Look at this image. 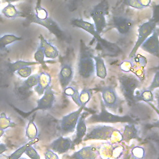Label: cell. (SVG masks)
I'll return each mask as SVG.
<instances>
[{
  "label": "cell",
  "instance_id": "6da1fadb",
  "mask_svg": "<svg viewBox=\"0 0 159 159\" xmlns=\"http://www.w3.org/2000/svg\"><path fill=\"white\" fill-rule=\"evenodd\" d=\"M71 24L74 27L84 30L93 35L100 47L107 53L113 55H117L121 53V49L116 43L109 42L101 37L100 34L97 32L93 24L80 19H73L71 20Z\"/></svg>",
  "mask_w": 159,
  "mask_h": 159
},
{
  "label": "cell",
  "instance_id": "7a4b0ae2",
  "mask_svg": "<svg viewBox=\"0 0 159 159\" xmlns=\"http://www.w3.org/2000/svg\"><path fill=\"white\" fill-rule=\"evenodd\" d=\"M93 54L82 39L80 40V53L78 63V71L80 76L84 79L93 76L95 71V62Z\"/></svg>",
  "mask_w": 159,
  "mask_h": 159
},
{
  "label": "cell",
  "instance_id": "3957f363",
  "mask_svg": "<svg viewBox=\"0 0 159 159\" xmlns=\"http://www.w3.org/2000/svg\"><path fill=\"white\" fill-rule=\"evenodd\" d=\"M119 88L122 94L129 104H135V91L140 86L139 79L134 75L122 73L118 76Z\"/></svg>",
  "mask_w": 159,
  "mask_h": 159
},
{
  "label": "cell",
  "instance_id": "277c9868",
  "mask_svg": "<svg viewBox=\"0 0 159 159\" xmlns=\"http://www.w3.org/2000/svg\"><path fill=\"white\" fill-rule=\"evenodd\" d=\"M23 13L24 17L30 23H35L44 27L60 40L63 41L66 40V37L64 32L60 27L58 24L51 18L47 17L45 19H39L36 17L35 11H34L29 9H25Z\"/></svg>",
  "mask_w": 159,
  "mask_h": 159
},
{
  "label": "cell",
  "instance_id": "5b68a950",
  "mask_svg": "<svg viewBox=\"0 0 159 159\" xmlns=\"http://www.w3.org/2000/svg\"><path fill=\"white\" fill-rule=\"evenodd\" d=\"M88 123H135L136 120L129 115L119 116L113 114L106 109L104 102L101 101V112L98 114H94L91 116L88 120Z\"/></svg>",
  "mask_w": 159,
  "mask_h": 159
},
{
  "label": "cell",
  "instance_id": "8992f818",
  "mask_svg": "<svg viewBox=\"0 0 159 159\" xmlns=\"http://www.w3.org/2000/svg\"><path fill=\"white\" fill-rule=\"evenodd\" d=\"M157 22H158L157 20L152 17L150 19L139 26L137 30V39L129 55V58H134L135 56L138 49L140 48L142 43L147 39L148 37L152 35L153 31L156 29Z\"/></svg>",
  "mask_w": 159,
  "mask_h": 159
},
{
  "label": "cell",
  "instance_id": "52a82bcc",
  "mask_svg": "<svg viewBox=\"0 0 159 159\" xmlns=\"http://www.w3.org/2000/svg\"><path fill=\"white\" fill-rule=\"evenodd\" d=\"M109 4L107 0H102L95 5L90 11V16L93 20L97 32L101 34L107 26L106 16L108 14Z\"/></svg>",
  "mask_w": 159,
  "mask_h": 159
},
{
  "label": "cell",
  "instance_id": "ba28073f",
  "mask_svg": "<svg viewBox=\"0 0 159 159\" xmlns=\"http://www.w3.org/2000/svg\"><path fill=\"white\" fill-rule=\"evenodd\" d=\"M117 129L106 125H96L88 127L83 141L89 140H106L108 142L112 139L114 132Z\"/></svg>",
  "mask_w": 159,
  "mask_h": 159
},
{
  "label": "cell",
  "instance_id": "9c48e42d",
  "mask_svg": "<svg viewBox=\"0 0 159 159\" xmlns=\"http://www.w3.org/2000/svg\"><path fill=\"white\" fill-rule=\"evenodd\" d=\"M102 101L106 109L112 112H116L119 107L121 101L118 96L116 89L112 86H106L100 89Z\"/></svg>",
  "mask_w": 159,
  "mask_h": 159
},
{
  "label": "cell",
  "instance_id": "30bf717a",
  "mask_svg": "<svg viewBox=\"0 0 159 159\" xmlns=\"http://www.w3.org/2000/svg\"><path fill=\"white\" fill-rule=\"evenodd\" d=\"M85 106H81L75 111L64 116L60 120V128L63 134L73 132L76 127L81 114Z\"/></svg>",
  "mask_w": 159,
  "mask_h": 159
},
{
  "label": "cell",
  "instance_id": "8fae6325",
  "mask_svg": "<svg viewBox=\"0 0 159 159\" xmlns=\"http://www.w3.org/2000/svg\"><path fill=\"white\" fill-rule=\"evenodd\" d=\"M112 24L118 33L122 35L129 34L134 26V21L128 17L122 15L113 16Z\"/></svg>",
  "mask_w": 159,
  "mask_h": 159
},
{
  "label": "cell",
  "instance_id": "7c38bea8",
  "mask_svg": "<svg viewBox=\"0 0 159 159\" xmlns=\"http://www.w3.org/2000/svg\"><path fill=\"white\" fill-rule=\"evenodd\" d=\"M55 92L53 91L51 86H50L44 92L43 96L37 101V106L31 111L26 113L30 115L34 112L38 110H47L52 107L55 101Z\"/></svg>",
  "mask_w": 159,
  "mask_h": 159
},
{
  "label": "cell",
  "instance_id": "4fadbf2b",
  "mask_svg": "<svg viewBox=\"0 0 159 159\" xmlns=\"http://www.w3.org/2000/svg\"><path fill=\"white\" fill-rule=\"evenodd\" d=\"M140 48L152 55L159 57V34L157 29L142 43Z\"/></svg>",
  "mask_w": 159,
  "mask_h": 159
},
{
  "label": "cell",
  "instance_id": "5bb4252c",
  "mask_svg": "<svg viewBox=\"0 0 159 159\" xmlns=\"http://www.w3.org/2000/svg\"><path fill=\"white\" fill-rule=\"evenodd\" d=\"M74 147L73 141L69 137H59L49 145L50 150L58 154H63Z\"/></svg>",
  "mask_w": 159,
  "mask_h": 159
},
{
  "label": "cell",
  "instance_id": "9a60e30c",
  "mask_svg": "<svg viewBox=\"0 0 159 159\" xmlns=\"http://www.w3.org/2000/svg\"><path fill=\"white\" fill-rule=\"evenodd\" d=\"M99 156L98 147L89 145L81 148L70 156L71 159H96Z\"/></svg>",
  "mask_w": 159,
  "mask_h": 159
},
{
  "label": "cell",
  "instance_id": "2e32d148",
  "mask_svg": "<svg viewBox=\"0 0 159 159\" xmlns=\"http://www.w3.org/2000/svg\"><path fill=\"white\" fill-rule=\"evenodd\" d=\"M73 78V69L72 66L68 63L63 64L58 74L60 84L63 89L69 86Z\"/></svg>",
  "mask_w": 159,
  "mask_h": 159
},
{
  "label": "cell",
  "instance_id": "e0dca14e",
  "mask_svg": "<svg viewBox=\"0 0 159 159\" xmlns=\"http://www.w3.org/2000/svg\"><path fill=\"white\" fill-rule=\"evenodd\" d=\"M86 113H83L81 114L79 120L78 121L76 127V135L75 139L73 140L74 146L80 144L83 140L86 135L87 132V127L86 122Z\"/></svg>",
  "mask_w": 159,
  "mask_h": 159
},
{
  "label": "cell",
  "instance_id": "ac0fdd59",
  "mask_svg": "<svg viewBox=\"0 0 159 159\" xmlns=\"http://www.w3.org/2000/svg\"><path fill=\"white\" fill-rule=\"evenodd\" d=\"M51 76L46 72H42L39 75L37 84L34 87V91L39 95L43 94L45 91L50 86Z\"/></svg>",
  "mask_w": 159,
  "mask_h": 159
},
{
  "label": "cell",
  "instance_id": "d6986e66",
  "mask_svg": "<svg viewBox=\"0 0 159 159\" xmlns=\"http://www.w3.org/2000/svg\"><path fill=\"white\" fill-rule=\"evenodd\" d=\"M40 39V46L43 48L45 57L47 58H51L55 59L58 55V51L57 48L49 43L44 37L43 36L40 34L39 36Z\"/></svg>",
  "mask_w": 159,
  "mask_h": 159
},
{
  "label": "cell",
  "instance_id": "ffe728a7",
  "mask_svg": "<svg viewBox=\"0 0 159 159\" xmlns=\"http://www.w3.org/2000/svg\"><path fill=\"white\" fill-rule=\"evenodd\" d=\"M132 139L140 140L135 123H128L125 125L122 133V142H129Z\"/></svg>",
  "mask_w": 159,
  "mask_h": 159
},
{
  "label": "cell",
  "instance_id": "44dd1931",
  "mask_svg": "<svg viewBox=\"0 0 159 159\" xmlns=\"http://www.w3.org/2000/svg\"><path fill=\"white\" fill-rule=\"evenodd\" d=\"M95 62V71L96 76L101 79H105L107 76V70L103 58L99 55H93Z\"/></svg>",
  "mask_w": 159,
  "mask_h": 159
},
{
  "label": "cell",
  "instance_id": "7402d4cb",
  "mask_svg": "<svg viewBox=\"0 0 159 159\" xmlns=\"http://www.w3.org/2000/svg\"><path fill=\"white\" fill-rule=\"evenodd\" d=\"M1 12L3 16L7 18H16L19 17H24V13L19 11L12 3H8V4L2 9Z\"/></svg>",
  "mask_w": 159,
  "mask_h": 159
},
{
  "label": "cell",
  "instance_id": "603a6c76",
  "mask_svg": "<svg viewBox=\"0 0 159 159\" xmlns=\"http://www.w3.org/2000/svg\"><path fill=\"white\" fill-rule=\"evenodd\" d=\"M39 141V139L36 138L32 140H30L27 143H26L25 144H24V145H22V147H19L18 149L16 150L13 153H12L10 155H9L7 158V159H20L22 157V155L25 153V151L27 150V149L33 145L34 144H35L36 142H37Z\"/></svg>",
  "mask_w": 159,
  "mask_h": 159
},
{
  "label": "cell",
  "instance_id": "cb8c5ba5",
  "mask_svg": "<svg viewBox=\"0 0 159 159\" xmlns=\"http://www.w3.org/2000/svg\"><path fill=\"white\" fill-rule=\"evenodd\" d=\"M34 116L35 115L32 116V117L29 120V122L25 130V136L29 141L37 138L38 130L34 122Z\"/></svg>",
  "mask_w": 159,
  "mask_h": 159
},
{
  "label": "cell",
  "instance_id": "d4e9b609",
  "mask_svg": "<svg viewBox=\"0 0 159 159\" xmlns=\"http://www.w3.org/2000/svg\"><path fill=\"white\" fill-rule=\"evenodd\" d=\"M39 63L37 61H24V60H17L15 62L12 63H9L7 64V66L9 68V70L11 73H14L20 70V68L28 66H32V65H39Z\"/></svg>",
  "mask_w": 159,
  "mask_h": 159
},
{
  "label": "cell",
  "instance_id": "484cf974",
  "mask_svg": "<svg viewBox=\"0 0 159 159\" xmlns=\"http://www.w3.org/2000/svg\"><path fill=\"white\" fill-rule=\"evenodd\" d=\"M23 39L21 37H17L13 34H6L0 37V50L6 49V46L17 41H20Z\"/></svg>",
  "mask_w": 159,
  "mask_h": 159
},
{
  "label": "cell",
  "instance_id": "4316f807",
  "mask_svg": "<svg viewBox=\"0 0 159 159\" xmlns=\"http://www.w3.org/2000/svg\"><path fill=\"white\" fill-rule=\"evenodd\" d=\"M63 93L66 96L71 98L73 102L79 106V107L81 106L80 102V93L76 88L68 86L63 89Z\"/></svg>",
  "mask_w": 159,
  "mask_h": 159
},
{
  "label": "cell",
  "instance_id": "83f0119b",
  "mask_svg": "<svg viewBox=\"0 0 159 159\" xmlns=\"http://www.w3.org/2000/svg\"><path fill=\"white\" fill-rule=\"evenodd\" d=\"M154 96L152 91L147 89L142 91L137 94L135 95V102L144 101L147 102H152L153 101Z\"/></svg>",
  "mask_w": 159,
  "mask_h": 159
},
{
  "label": "cell",
  "instance_id": "f1b7e54d",
  "mask_svg": "<svg viewBox=\"0 0 159 159\" xmlns=\"http://www.w3.org/2000/svg\"><path fill=\"white\" fill-rule=\"evenodd\" d=\"M39 81V75L35 74L29 76L25 80L23 81L22 88L25 89H29L33 87H35Z\"/></svg>",
  "mask_w": 159,
  "mask_h": 159
},
{
  "label": "cell",
  "instance_id": "f546056e",
  "mask_svg": "<svg viewBox=\"0 0 159 159\" xmlns=\"http://www.w3.org/2000/svg\"><path fill=\"white\" fill-rule=\"evenodd\" d=\"M16 125L15 123L12 122L11 119L7 116L4 112L0 114V129L5 130L9 127H13Z\"/></svg>",
  "mask_w": 159,
  "mask_h": 159
},
{
  "label": "cell",
  "instance_id": "4dcf8cb0",
  "mask_svg": "<svg viewBox=\"0 0 159 159\" xmlns=\"http://www.w3.org/2000/svg\"><path fill=\"white\" fill-rule=\"evenodd\" d=\"M92 96V90L90 89L84 88L80 93V102L81 106H85L89 101Z\"/></svg>",
  "mask_w": 159,
  "mask_h": 159
},
{
  "label": "cell",
  "instance_id": "1f68e13d",
  "mask_svg": "<svg viewBox=\"0 0 159 159\" xmlns=\"http://www.w3.org/2000/svg\"><path fill=\"white\" fill-rule=\"evenodd\" d=\"M125 148L124 145L121 144H114L113 145L111 156L110 159H119L124 152Z\"/></svg>",
  "mask_w": 159,
  "mask_h": 159
},
{
  "label": "cell",
  "instance_id": "d6a6232c",
  "mask_svg": "<svg viewBox=\"0 0 159 159\" xmlns=\"http://www.w3.org/2000/svg\"><path fill=\"white\" fill-rule=\"evenodd\" d=\"M145 151L142 147L136 146L132 148L130 152V158L133 159H143Z\"/></svg>",
  "mask_w": 159,
  "mask_h": 159
},
{
  "label": "cell",
  "instance_id": "836d02e7",
  "mask_svg": "<svg viewBox=\"0 0 159 159\" xmlns=\"http://www.w3.org/2000/svg\"><path fill=\"white\" fill-rule=\"evenodd\" d=\"M34 57V59L35 60V61L38 62L40 65H42L43 67H46L45 63L47 62V61L44 60V58L45 57V53L43 48L40 46L38 47L37 50L35 52Z\"/></svg>",
  "mask_w": 159,
  "mask_h": 159
},
{
  "label": "cell",
  "instance_id": "e575fe53",
  "mask_svg": "<svg viewBox=\"0 0 159 159\" xmlns=\"http://www.w3.org/2000/svg\"><path fill=\"white\" fill-rule=\"evenodd\" d=\"M16 72H17V74L21 78H27L29 76H30L31 75L32 68L30 67V66H25V67L20 68Z\"/></svg>",
  "mask_w": 159,
  "mask_h": 159
},
{
  "label": "cell",
  "instance_id": "d590c367",
  "mask_svg": "<svg viewBox=\"0 0 159 159\" xmlns=\"http://www.w3.org/2000/svg\"><path fill=\"white\" fill-rule=\"evenodd\" d=\"M158 88H159V70L155 72L153 80L150 85L148 88V89L153 92L155 89Z\"/></svg>",
  "mask_w": 159,
  "mask_h": 159
},
{
  "label": "cell",
  "instance_id": "8d00e7d4",
  "mask_svg": "<svg viewBox=\"0 0 159 159\" xmlns=\"http://www.w3.org/2000/svg\"><path fill=\"white\" fill-rule=\"evenodd\" d=\"M124 3L129 7L142 10L145 9L140 3L139 0H124Z\"/></svg>",
  "mask_w": 159,
  "mask_h": 159
},
{
  "label": "cell",
  "instance_id": "74e56055",
  "mask_svg": "<svg viewBox=\"0 0 159 159\" xmlns=\"http://www.w3.org/2000/svg\"><path fill=\"white\" fill-rule=\"evenodd\" d=\"M25 155H27L30 159H40V155L36 151V150L32 145L29 147L25 152Z\"/></svg>",
  "mask_w": 159,
  "mask_h": 159
},
{
  "label": "cell",
  "instance_id": "f35d334b",
  "mask_svg": "<svg viewBox=\"0 0 159 159\" xmlns=\"http://www.w3.org/2000/svg\"><path fill=\"white\" fill-rule=\"evenodd\" d=\"M35 14L39 19H45L48 17V12L42 6L39 8H35Z\"/></svg>",
  "mask_w": 159,
  "mask_h": 159
},
{
  "label": "cell",
  "instance_id": "ab89813d",
  "mask_svg": "<svg viewBox=\"0 0 159 159\" xmlns=\"http://www.w3.org/2000/svg\"><path fill=\"white\" fill-rule=\"evenodd\" d=\"M45 159H59L57 154L50 149H47L45 152Z\"/></svg>",
  "mask_w": 159,
  "mask_h": 159
},
{
  "label": "cell",
  "instance_id": "60d3db41",
  "mask_svg": "<svg viewBox=\"0 0 159 159\" xmlns=\"http://www.w3.org/2000/svg\"><path fill=\"white\" fill-rule=\"evenodd\" d=\"M120 68L122 69V70L124 71V72L127 73L132 68V65L130 64V63L129 61H124L122 64H121Z\"/></svg>",
  "mask_w": 159,
  "mask_h": 159
},
{
  "label": "cell",
  "instance_id": "b9f144b4",
  "mask_svg": "<svg viewBox=\"0 0 159 159\" xmlns=\"http://www.w3.org/2000/svg\"><path fill=\"white\" fill-rule=\"evenodd\" d=\"M147 104H148L154 109V111L157 112V114L158 115V117H159V109H158L156 106H155L152 102H147ZM152 127H157V128H159V120H158L157 122H155L154 124H153Z\"/></svg>",
  "mask_w": 159,
  "mask_h": 159
},
{
  "label": "cell",
  "instance_id": "7bdbcfd3",
  "mask_svg": "<svg viewBox=\"0 0 159 159\" xmlns=\"http://www.w3.org/2000/svg\"><path fill=\"white\" fill-rule=\"evenodd\" d=\"M141 5L144 7L146 8L148 7L151 4V0H139Z\"/></svg>",
  "mask_w": 159,
  "mask_h": 159
},
{
  "label": "cell",
  "instance_id": "ee69618b",
  "mask_svg": "<svg viewBox=\"0 0 159 159\" xmlns=\"http://www.w3.org/2000/svg\"><path fill=\"white\" fill-rule=\"evenodd\" d=\"M7 146L4 143H1L0 144V155L3 153L4 152L7 150Z\"/></svg>",
  "mask_w": 159,
  "mask_h": 159
},
{
  "label": "cell",
  "instance_id": "f6af8a7d",
  "mask_svg": "<svg viewBox=\"0 0 159 159\" xmlns=\"http://www.w3.org/2000/svg\"><path fill=\"white\" fill-rule=\"evenodd\" d=\"M155 98H156V100H157V107L159 109V90L157 91L155 93Z\"/></svg>",
  "mask_w": 159,
  "mask_h": 159
},
{
  "label": "cell",
  "instance_id": "bcb514c9",
  "mask_svg": "<svg viewBox=\"0 0 159 159\" xmlns=\"http://www.w3.org/2000/svg\"><path fill=\"white\" fill-rule=\"evenodd\" d=\"M41 2H42V0H37V2H36V6L35 8H39L41 7Z\"/></svg>",
  "mask_w": 159,
  "mask_h": 159
},
{
  "label": "cell",
  "instance_id": "7dc6e473",
  "mask_svg": "<svg viewBox=\"0 0 159 159\" xmlns=\"http://www.w3.org/2000/svg\"><path fill=\"white\" fill-rule=\"evenodd\" d=\"M18 1H20V0H5V1L7 2V3H12V2H14Z\"/></svg>",
  "mask_w": 159,
  "mask_h": 159
},
{
  "label": "cell",
  "instance_id": "c3c4849f",
  "mask_svg": "<svg viewBox=\"0 0 159 159\" xmlns=\"http://www.w3.org/2000/svg\"><path fill=\"white\" fill-rule=\"evenodd\" d=\"M4 130L0 129V138L4 135Z\"/></svg>",
  "mask_w": 159,
  "mask_h": 159
},
{
  "label": "cell",
  "instance_id": "681fc988",
  "mask_svg": "<svg viewBox=\"0 0 159 159\" xmlns=\"http://www.w3.org/2000/svg\"><path fill=\"white\" fill-rule=\"evenodd\" d=\"M130 158V154L126 155V156L124 157V158H123V159H129Z\"/></svg>",
  "mask_w": 159,
  "mask_h": 159
},
{
  "label": "cell",
  "instance_id": "f907efd6",
  "mask_svg": "<svg viewBox=\"0 0 159 159\" xmlns=\"http://www.w3.org/2000/svg\"><path fill=\"white\" fill-rule=\"evenodd\" d=\"M0 5H1V2H0ZM2 22V19L0 15V22Z\"/></svg>",
  "mask_w": 159,
  "mask_h": 159
},
{
  "label": "cell",
  "instance_id": "816d5d0a",
  "mask_svg": "<svg viewBox=\"0 0 159 159\" xmlns=\"http://www.w3.org/2000/svg\"><path fill=\"white\" fill-rule=\"evenodd\" d=\"M20 159H27V158H20Z\"/></svg>",
  "mask_w": 159,
  "mask_h": 159
}]
</instances>
